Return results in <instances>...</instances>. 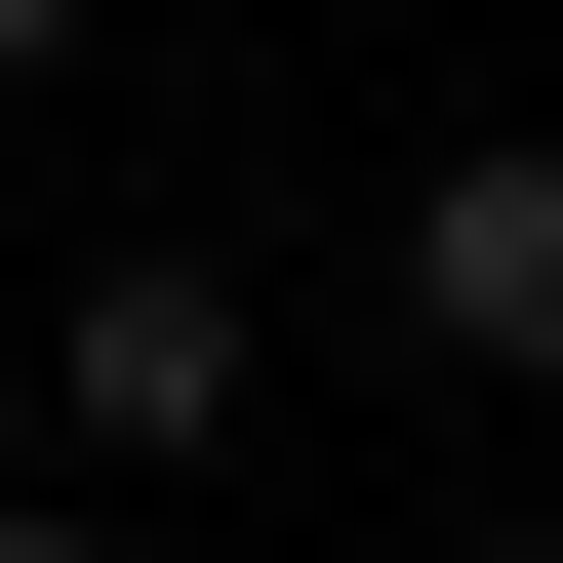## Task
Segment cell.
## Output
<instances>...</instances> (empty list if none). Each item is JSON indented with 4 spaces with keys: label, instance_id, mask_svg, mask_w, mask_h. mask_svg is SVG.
I'll return each mask as SVG.
<instances>
[{
    "label": "cell",
    "instance_id": "7a4b0ae2",
    "mask_svg": "<svg viewBox=\"0 0 563 563\" xmlns=\"http://www.w3.org/2000/svg\"><path fill=\"white\" fill-rule=\"evenodd\" d=\"M402 322H443L483 402H563V121H443V162H402Z\"/></svg>",
    "mask_w": 563,
    "mask_h": 563
},
{
    "label": "cell",
    "instance_id": "6da1fadb",
    "mask_svg": "<svg viewBox=\"0 0 563 563\" xmlns=\"http://www.w3.org/2000/svg\"><path fill=\"white\" fill-rule=\"evenodd\" d=\"M242 363H282V282H242V242H81V282H41V402H81V483L242 443Z\"/></svg>",
    "mask_w": 563,
    "mask_h": 563
},
{
    "label": "cell",
    "instance_id": "3957f363",
    "mask_svg": "<svg viewBox=\"0 0 563 563\" xmlns=\"http://www.w3.org/2000/svg\"><path fill=\"white\" fill-rule=\"evenodd\" d=\"M0 81H81V0H0Z\"/></svg>",
    "mask_w": 563,
    "mask_h": 563
},
{
    "label": "cell",
    "instance_id": "277c9868",
    "mask_svg": "<svg viewBox=\"0 0 563 563\" xmlns=\"http://www.w3.org/2000/svg\"><path fill=\"white\" fill-rule=\"evenodd\" d=\"M0 563H121V523H0Z\"/></svg>",
    "mask_w": 563,
    "mask_h": 563
},
{
    "label": "cell",
    "instance_id": "5b68a950",
    "mask_svg": "<svg viewBox=\"0 0 563 563\" xmlns=\"http://www.w3.org/2000/svg\"><path fill=\"white\" fill-rule=\"evenodd\" d=\"M443 563H563V523H443Z\"/></svg>",
    "mask_w": 563,
    "mask_h": 563
}]
</instances>
